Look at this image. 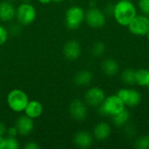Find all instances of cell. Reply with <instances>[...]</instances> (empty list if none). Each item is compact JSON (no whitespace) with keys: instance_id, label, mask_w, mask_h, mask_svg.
Here are the masks:
<instances>
[{"instance_id":"6da1fadb","label":"cell","mask_w":149,"mask_h":149,"mask_svg":"<svg viewBox=\"0 0 149 149\" xmlns=\"http://www.w3.org/2000/svg\"><path fill=\"white\" fill-rule=\"evenodd\" d=\"M136 15V8L130 1L120 0L116 4H114L113 16L116 22L122 26H127Z\"/></svg>"},{"instance_id":"7a4b0ae2","label":"cell","mask_w":149,"mask_h":149,"mask_svg":"<svg viewBox=\"0 0 149 149\" xmlns=\"http://www.w3.org/2000/svg\"><path fill=\"white\" fill-rule=\"evenodd\" d=\"M29 100H30L26 93L21 89H13L10 91L6 98L8 107L15 113L24 112Z\"/></svg>"},{"instance_id":"3957f363","label":"cell","mask_w":149,"mask_h":149,"mask_svg":"<svg viewBox=\"0 0 149 149\" xmlns=\"http://www.w3.org/2000/svg\"><path fill=\"white\" fill-rule=\"evenodd\" d=\"M123 109H125V105L117 94L105 98L104 101L99 106V113L101 116L113 117Z\"/></svg>"},{"instance_id":"277c9868","label":"cell","mask_w":149,"mask_h":149,"mask_svg":"<svg viewBox=\"0 0 149 149\" xmlns=\"http://www.w3.org/2000/svg\"><path fill=\"white\" fill-rule=\"evenodd\" d=\"M36 17V8L28 2H24L16 8V18L22 25H29L32 24Z\"/></svg>"},{"instance_id":"5b68a950","label":"cell","mask_w":149,"mask_h":149,"mask_svg":"<svg viewBox=\"0 0 149 149\" xmlns=\"http://www.w3.org/2000/svg\"><path fill=\"white\" fill-rule=\"evenodd\" d=\"M85 13L83 8L80 6L73 5L69 7L65 15L66 27L70 30L78 29L85 20Z\"/></svg>"},{"instance_id":"8992f818","label":"cell","mask_w":149,"mask_h":149,"mask_svg":"<svg viewBox=\"0 0 149 149\" xmlns=\"http://www.w3.org/2000/svg\"><path fill=\"white\" fill-rule=\"evenodd\" d=\"M106 17L104 11L95 6H92L85 13V21L92 28H101L106 24Z\"/></svg>"},{"instance_id":"52a82bcc","label":"cell","mask_w":149,"mask_h":149,"mask_svg":"<svg viewBox=\"0 0 149 149\" xmlns=\"http://www.w3.org/2000/svg\"><path fill=\"white\" fill-rule=\"evenodd\" d=\"M129 31L136 36L147 35L149 31V17L146 15H136L127 25Z\"/></svg>"},{"instance_id":"ba28073f","label":"cell","mask_w":149,"mask_h":149,"mask_svg":"<svg viewBox=\"0 0 149 149\" xmlns=\"http://www.w3.org/2000/svg\"><path fill=\"white\" fill-rule=\"evenodd\" d=\"M117 95L123 101L124 105L129 107H137L141 101V94L135 89L122 88L117 92Z\"/></svg>"},{"instance_id":"9c48e42d","label":"cell","mask_w":149,"mask_h":149,"mask_svg":"<svg viewBox=\"0 0 149 149\" xmlns=\"http://www.w3.org/2000/svg\"><path fill=\"white\" fill-rule=\"evenodd\" d=\"M106 94L103 89L98 86L89 88L84 96L85 101L91 107H99L105 100Z\"/></svg>"},{"instance_id":"30bf717a","label":"cell","mask_w":149,"mask_h":149,"mask_svg":"<svg viewBox=\"0 0 149 149\" xmlns=\"http://www.w3.org/2000/svg\"><path fill=\"white\" fill-rule=\"evenodd\" d=\"M69 113L74 120L82 121L86 119L88 111L86 104L82 100L79 99H75L72 100V102L70 103Z\"/></svg>"},{"instance_id":"8fae6325","label":"cell","mask_w":149,"mask_h":149,"mask_svg":"<svg viewBox=\"0 0 149 149\" xmlns=\"http://www.w3.org/2000/svg\"><path fill=\"white\" fill-rule=\"evenodd\" d=\"M63 54L68 60H77L81 54V46L77 40L67 41L63 47Z\"/></svg>"},{"instance_id":"7c38bea8","label":"cell","mask_w":149,"mask_h":149,"mask_svg":"<svg viewBox=\"0 0 149 149\" xmlns=\"http://www.w3.org/2000/svg\"><path fill=\"white\" fill-rule=\"evenodd\" d=\"M15 126L17 128L19 135L27 136L34 129V120L25 114L21 115L17 119Z\"/></svg>"},{"instance_id":"4fadbf2b","label":"cell","mask_w":149,"mask_h":149,"mask_svg":"<svg viewBox=\"0 0 149 149\" xmlns=\"http://www.w3.org/2000/svg\"><path fill=\"white\" fill-rule=\"evenodd\" d=\"M16 17V7L10 1H2L0 3V20L10 22Z\"/></svg>"},{"instance_id":"5bb4252c","label":"cell","mask_w":149,"mask_h":149,"mask_svg":"<svg viewBox=\"0 0 149 149\" xmlns=\"http://www.w3.org/2000/svg\"><path fill=\"white\" fill-rule=\"evenodd\" d=\"M93 141V135L86 131L78 132L73 138V143L79 148H88L92 146Z\"/></svg>"},{"instance_id":"9a60e30c","label":"cell","mask_w":149,"mask_h":149,"mask_svg":"<svg viewBox=\"0 0 149 149\" xmlns=\"http://www.w3.org/2000/svg\"><path fill=\"white\" fill-rule=\"evenodd\" d=\"M24 114L27 115L28 117L35 120L39 118L44 112V107L41 102L38 100H29L25 109H24Z\"/></svg>"},{"instance_id":"2e32d148","label":"cell","mask_w":149,"mask_h":149,"mask_svg":"<svg viewBox=\"0 0 149 149\" xmlns=\"http://www.w3.org/2000/svg\"><path fill=\"white\" fill-rule=\"evenodd\" d=\"M111 134V127L108 123L99 122L93 128V137L98 141L107 140Z\"/></svg>"},{"instance_id":"e0dca14e","label":"cell","mask_w":149,"mask_h":149,"mask_svg":"<svg viewBox=\"0 0 149 149\" xmlns=\"http://www.w3.org/2000/svg\"><path fill=\"white\" fill-rule=\"evenodd\" d=\"M93 74L91 71L81 70L75 74L73 78V81L75 85H77L78 86H88L93 81Z\"/></svg>"},{"instance_id":"ac0fdd59","label":"cell","mask_w":149,"mask_h":149,"mask_svg":"<svg viewBox=\"0 0 149 149\" xmlns=\"http://www.w3.org/2000/svg\"><path fill=\"white\" fill-rule=\"evenodd\" d=\"M101 69H102V72L107 76L112 77V76L116 75L119 72L120 65L116 60H114L113 58H107L102 62Z\"/></svg>"},{"instance_id":"d6986e66","label":"cell","mask_w":149,"mask_h":149,"mask_svg":"<svg viewBox=\"0 0 149 149\" xmlns=\"http://www.w3.org/2000/svg\"><path fill=\"white\" fill-rule=\"evenodd\" d=\"M112 119H113V124L117 127H125L128 123L130 120V113L127 109H123L121 112L113 115Z\"/></svg>"},{"instance_id":"ffe728a7","label":"cell","mask_w":149,"mask_h":149,"mask_svg":"<svg viewBox=\"0 0 149 149\" xmlns=\"http://www.w3.org/2000/svg\"><path fill=\"white\" fill-rule=\"evenodd\" d=\"M136 70L132 68H127L124 70L121 73V80L124 84L127 86H134L136 84Z\"/></svg>"},{"instance_id":"44dd1931","label":"cell","mask_w":149,"mask_h":149,"mask_svg":"<svg viewBox=\"0 0 149 149\" xmlns=\"http://www.w3.org/2000/svg\"><path fill=\"white\" fill-rule=\"evenodd\" d=\"M136 84L141 86H148L149 84V70L139 69L136 70Z\"/></svg>"},{"instance_id":"7402d4cb","label":"cell","mask_w":149,"mask_h":149,"mask_svg":"<svg viewBox=\"0 0 149 149\" xmlns=\"http://www.w3.org/2000/svg\"><path fill=\"white\" fill-rule=\"evenodd\" d=\"M105 51H106L105 44L101 41H98L94 43L91 49V52L94 57H101L105 53Z\"/></svg>"},{"instance_id":"603a6c76","label":"cell","mask_w":149,"mask_h":149,"mask_svg":"<svg viewBox=\"0 0 149 149\" xmlns=\"http://www.w3.org/2000/svg\"><path fill=\"white\" fill-rule=\"evenodd\" d=\"M134 147L138 149H149V135H143L136 139Z\"/></svg>"},{"instance_id":"cb8c5ba5","label":"cell","mask_w":149,"mask_h":149,"mask_svg":"<svg viewBox=\"0 0 149 149\" xmlns=\"http://www.w3.org/2000/svg\"><path fill=\"white\" fill-rule=\"evenodd\" d=\"M20 144L17 137H6L4 138V149H18Z\"/></svg>"},{"instance_id":"d4e9b609","label":"cell","mask_w":149,"mask_h":149,"mask_svg":"<svg viewBox=\"0 0 149 149\" xmlns=\"http://www.w3.org/2000/svg\"><path fill=\"white\" fill-rule=\"evenodd\" d=\"M9 38V31L3 25L0 24V46L3 45Z\"/></svg>"},{"instance_id":"484cf974","label":"cell","mask_w":149,"mask_h":149,"mask_svg":"<svg viewBox=\"0 0 149 149\" xmlns=\"http://www.w3.org/2000/svg\"><path fill=\"white\" fill-rule=\"evenodd\" d=\"M138 6L144 15L149 16V0H139Z\"/></svg>"},{"instance_id":"4316f807","label":"cell","mask_w":149,"mask_h":149,"mask_svg":"<svg viewBox=\"0 0 149 149\" xmlns=\"http://www.w3.org/2000/svg\"><path fill=\"white\" fill-rule=\"evenodd\" d=\"M6 134L10 137H17V135L18 134V131H17V128L16 127V126H11L7 128Z\"/></svg>"},{"instance_id":"83f0119b","label":"cell","mask_w":149,"mask_h":149,"mask_svg":"<svg viewBox=\"0 0 149 149\" xmlns=\"http://www.w3.org/2000/svg\"><path fill=\"white\" fill-rule=\"evenodd\" d=\"M113 10H114V4L109 3V4H107V5L105 7V9H104V13L106 14V16H107V15H108V16H113Z\"/></svg>"},{"instance_id":"f1b7e54d","label":"cell","mask_w":149,"mask_h":149,"mask_svg":"<svg viewBox=\"0 0 149 149\" xmlns=\"http://www.w3.org/2000/svg\"><path fill=\"white\" fill-rule=\"evenodd\" d=\"M25 149H39L40 147L38 145L37 142L35 141H29V142H26L24 147Z\"/></svg>"},{"instance_id":"f546056e","label":"cell","mask_w":149,"mask_h":149,"mask_svg":"<svg viewBox=\"0 0 149 149\" xmlns=\"http://www.w3.org/2000/svg\"><path fill=\"white\" fill-rule=\"evenodd\" d=\"M136 133V130H135V127L131 126V125H127L126 127V134L127 135H130V136H134Z\"/></svg>"},{"instance_id":"4dcf8cb0","label":"cell","mask_w":149,"mask_h":149,"mask_svg":"<svg viewBox=\"0 0 149 149\" xmlns=\"http://www.w3.org/2000/svg\"><path fill=\"white\" fill-rule=\"evenodd\" d=\"M6 132H7L6 126L3 123L0 122V136H3V137L6 134Z\"/></svg>"},{"instance_id":"1f68e13d","label":"cell","mask_w":149,"mask_h":149,"mask_svg":"<svg viewBox=\"0 0 149 149\" xmlns=\"http://www.w3.org/2000/svg\"><path fill=\"white\" fill-rule=\"evenodd\" d=\"M0 149H4V138L0 136Z\"/></svg>"},{"instance_id":"d6a6232c","label":"cell","mask_w":149,"mask_h":149,"mask_svg":"<svg viewBox=\"0 0 149 149\" xmlns=\"http://www.w3.org/2000/svg\"><path fill=\"white\" fill-rule=\"evenodd\" d=\"M38 1L42 4H48L52 2V0H38Z\"/></svg>"},{"instance_id":"836d02e7","label":"cell","mask_w":149,"mask_h":149,"mask_svg":"<svg viewBox=\"0 0 149 149\" xmlns=\"http://www.w3.org/2000/svg\"><path fill=\"white\" fill-rule=\"evenodd\" d=\"M52 2H54V3H60V2H62V1H64V0H52Z\"/></svg>"},{"instance_id":"e575fe53","label":"cell","mask_w":149,"mask_h":149,"mask_svg":"<svg viewBox=\"0 0 149 149\" xmlns=\"http://www.w3.org/2000/svg\"><path fill=\"white\" fill-rule=\"evenodd\" d=\"M146 36H147L148 39V40H149V31H148V33H147V35H146Z\"/></svg>"},{"instance_id":"d590c367","label":"cell","mask_w":149,"mask_h":149,"mask_svg":"<svg viewBox=\"0 0 149 149\" xmlns=\"http://www.w3.org/2000/svg\"><path fill=\"white\" fill-rule=\"evenodd\" d=\"M121 1H130V0H121Z\"/></svg>"},{"instance_id":"8d00e7d4","label":"cell","mask_w":149,"mask_h":149,"mask_svg":"<svg viewBox=\"0 0 149 149\" xmlns=\"http://www.w3.org/2000/svg\"><path fill=\"white\" fill-rule=\"evenodd\" d=\"M148 88H149V84H148Z\"/></svg>"}]
</instances>
